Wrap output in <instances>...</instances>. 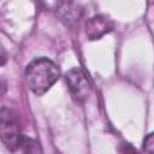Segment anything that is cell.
I'll return each mask as SVG.
<instances>
[{"mask_svg":"<svg viewBox=\"0 0 154 154\" xmlns=\"http://www.w3.org/2000/svg\"><path fill=\"white\" fill-rule=\"evenodd\" d=\"M58 66L48 58H36L25 69V77L30 90L36 95H43L59 79Z\"/></svg>","mask_w":154,"mask_h":154,"instance_id":"cell-1","label":"cell"},{"mask_svg":"<svg viewBox=\"0 0 154 154\" xmlns=\"http://www.w3.org/2000/svg\"><path fill=\"white\" fill-rule=\"evenodd\" d=\"M0 136L2 143L10 152L14 150L24 136L22 135L18 116L12 109L6 107H2L0 111Z\"/></svg>","mask_w":154,"mask_h":154,"instance_id":"cell-2","label":"cell"},{"mask_svg":"<svg viewBox=\"0 0 154 154\" xmlns=\"http://www.w3.org/2000/svg\"><path fill=\"white\" fill-rule=\"evenodd\" d=\"M65 81L71 95L79 102L88 100L91 93V83L88 73L82 67H73L65 73Z\"/></svg>","mask_w":154,"mask_h":154,"instance_id":"cell-3","label":"cell"},{"mask_svg":"<svg viewBox=\"0 0 154 154\" xmlns=\"http://www.w3.org/2000/svg\"><path fill=\"white\" fill-rule=\"evenodd\" d=\"M113 29V23L105 16L97 14L91 17L85 23V35L89 40H99Z\"/></svg>","mask_w":154,"mask_h":154,"instance_id":"cell-4","label":"cell"},{"mask_svg":"<svg viewBox=\"0 0 154 154\" xmlns=\"http://www.w3.org/2000/svg\"><path fill=\"white\" fill-rule=\"evenodd\" d=\"M57 13L61 18V20L65 22V24L75 25L76 23L79 22L83 14V10L79 5L75 2H60L58 5Z\"/></svg>","mask_w":154,"mask_h":154,"instance_id":"cell-5","label":"cell"},{"mask_svg":"<svg viewBox=\"0 0 154 154\" xmlns=\"http://www.w3.org/2000/svg\"><path fill=\"white\" fill-rule=\"evenodd\" d=\"M12 153L13 154H42V148L36 140L23 136Z\"/></svg>","mask_w":154,"mask_h":154,"instance_id":"cell-6","label":"cell"},{"mask_svg":"<svg viewBox=\"0 0 154 154\" xmlns=\"http://www.w3.org/2000/svg\"><path fill=\"white\" fill-rule=\"evenodd\" d=\"M143 154H154V131L143 140Z\"/></svg>","mask_w":154,"mask_h":154,"instance_id":"cell-7","label":"cell"}]
</instances>
